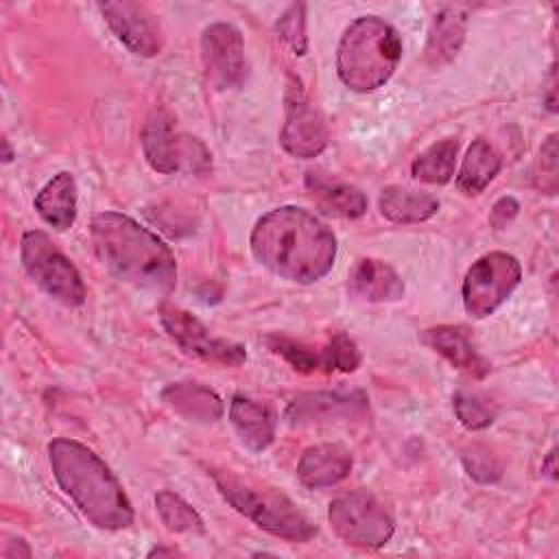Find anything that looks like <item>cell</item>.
Returning a JSON list of instances; mask_svg holds the SVG:
<instances>
[{
    "label": "cell",
    "instance_id": "obj_35",
    "mask_svg": "<svg viewBox=\"0 0 559 559\" xmlns=\"http://www.w3.org/2000/svg\"><path fill=\"white\" fill-rule=\"evenodd\" d=\"M2 146H4V157H2V159H4V162H11V159H13V151H11L9 140H7V138L2 140Z\"/></svg>",
    "mask_w": 559,
    "mask_h": 559
},
{
    "label": "cell",
    "instance_id": "obj_30",
    "mask_svg": "<svg viewBox=\"0 0 559 559\" xmlns=\"http://www.w3.org/2000/svg\"><path fill=\"white\" fill-rule=\"evenodd\" d=\"M463 465L467 469V474L478 480V483H496L502 476V467L496 461V456L483 448V445H472L465 454H463Z\"/></svg>",
    "mask_w": 559,
    "mask_h": 559
},
{
    "label": "cell",
    "instance_id": "obj_25",
    "mask_svg": "<svg viewBox=\"0 0 559 559\" xmlns=\"http://www.w3.org/2000/svg\"><path fill=\"white\" fill-rule=\"evenodd\" d=\"M500 155L496 153V148L478 138L469 144L463 162H461V168H459V175H456V186L463 194L467 197H474V194H480L493 179L496 175L500 173Z\"/></svg>",
    "mask_w": 559,
    "mask_h": 559
},
{
    "label": "cell",
    "instance_id": "obj_12",
    "mask_svg": "<svg viewBox=\"0 0 559 559\" xmlns=\"http://www.w3.org/2000/svg\"><path fill=\"white\" fill-rule=\"evenodd\" d=\"M269 349L282 356L295 371L314 373V371H356L360 365L358 345L343 332H336L325 345L312 347L280 334H271L264 338Z\"/></svg>",
    "mask_w": 559,
    "mask_h": 559
},
{
    "label": "cell",
    "instance_id": "obj_28",
    "mask_svg": "<svg viewBox=\"0 0 559 559\" xmlns=\"http://www.w3.org/2000/svg\"><path fill=\"white\" fill-rule=\"evenodd\" d=\"M277 37L284 41V46L290 48L297 57L306 55L308 50V35H306V4L295 2L290 4L275 24Z\"/></svg>",
    "mask_w": 559,
    "mask_h": 559
},
{
    "label": "cell",
    "instance_id": "obj_7",
    "mask_svg": "<svg viewBox=\"0 0 559 559\" xmlns=\"http://www.w3.org/2000/svg\"><path fill=\"white\" fill-rule=\"evenodd\" d=\"M142 151L148 166L157 173H194L212 168V155L203 142L177 131L166 109H155L142 129Z\"/></svg>",
    "mask_w": 559,
    "mask_h": 559
},
{
    "label": "cell",
    "instance_id": "obj_10",
    "mask_svg": "<svg viewBox=\"0 0 559 559\" xmlns=\"http://www.w3.org/2000/svg\"><path fill=\"white\" fill-rule=\"evenodd\" d=\"M159 323L177 347L192 358L225 367H240L247 360V352L240 343L214 336L194 314L183 308L164 304L159 308Z\"/></svg>",
    "mask_w": 559,
    "mask_h": 559
},
{
    "label": "cell",
    "instance_id": "obj_34",
    "mask_svg": "<svg viewBox=\"0 0 559 559\" xmlns=\"http://www.w3.org/2000/svg\"><path fill=\"white\" fill-rule=\"evenodd\" d=\"M15 555H17V557H31V548L26 546V542L20 539L17 546H15V542H11V548L4 550V557H7V559H11V557H15Z\"/></svg>",
    "mask_w": 559,
    "mask_h": 559
},
{
    "label": "cell",
    "instance_id": "obj_26",
    "mask_svg": "<svg viewBox=\"0 0 559 559\" xmlns=\"http://www.w3.org/2000/svg\"><path fill=\"white\" fill-rule=\"evenodd\" d=\"M456 153H459V142L454 138H443V140L430 144L428 148H424L413 159L411 175L417 181L432 183V186H443L454 175Z\"/></svg>",
    "mask_w": 559,
    "mask_h": 559
},
{
    "label": "cell",
    "instance_id": "obj_6",
    "mask_svg": "<svg viewBox=\"0 0 559 559\" xmlns=\"http://www.w3.org/2000/svg\"><path fill=\"white\" fill-rule=\"evenodd\" d=\"M20 258L28 277L55 301L63 306H81L85 301V284L72 260L39 229L24 231Z\"/></svg>",
    "mask_w": 559,
    "mask_h": 559
},
{
    "label": "cell",
    "instance_id": "obj_8",
    "mask_svg": "<svg viewBox=\"0 0 559 559\" xmlns=\"http://www.w3.org/2000/svg\"><path fill=\"white\" fill-rule=\"evenodd\" d=\"M328 522L345 544L358 548H380L395 533L391 513L362 489L336 496L328 507Z\"/></svg>",
    "mask_w": 559,
    "mask_h": 559
},
{
    "label": "cell",
    "instance_id": "obj_3",
    "mask_svg": "<svg viewBox=\"0 0 559 559\" xmlns=\"http://www.w3.org/2000/svg\"><path fill=\"white\" fill-rule=\"evenodd\" d=\"M52 476L76 509L103 531H122L133 524V507L109 465L74 439H52L48 445Z\"/></svg>",
    "mask_w": 559,
    "mask_h": 559
},
{
    "label": "cell",
    "instance_id": "obj_15",
    "mask_svg": "<svg viewBox=\"0 0 559 559\" xmlns=\"http://www.w3.org/2000/svg\"><path fill=\"white\" fill-rule=\"evenodd\" d=\"M369 413V397L365 391H312L297 395L288 408L290 426L323 424L336 419H358Z\"/></svg>",
    "mask_w": 559,
    "mask_h": 559
},
{
    "label": "cell",
    "instance_id": "obj_22",
    "mask_svg": "<svg viewBox=\"0 0 559 559\" xmlns=\"http://www.w3.org/2000/svg\"><path fill=\"white\" fill-rule=\"evenodd\" d=\"M306 190L325 214L338 218H360L367 212V197L352 183L328 179L321 173H308Z\"/></svg>",
    "mask_w": 559,
    "mask_h": 559
},
{
    "label": "cell",
    "instance_id": "obj_21",
    "mask_svg": "<svg viewBox=\"0 0 559 559\" xmlns=\"http://www.w3.org/2000/svg\"><path fill=\"white\" fill-rule=\"evenodd\" d=\"M465 26L467 17L461 7H445L432 17L424 48V59L430 68H441L459 55L465 41Z\"/></svg>",
    "mask_w": 559,
    "mask_h": 559
},
{
    "label": "cell",
    "instance_id": "obj_16",
    "mask_svg": "<svg viewBox=\"0 0 559 559\" xmlns=\"http://www.w3.org/2000/svg\"><path fill=\"white\" fill-rule=\"evenodd\" d=\"M421 343L443 356L454 369L469 378H485L491 371L489 360L476 349L472 334L465 325H435L419 334Z\"/></svg>",
    "mask_w": 559,
    "mask_h": 559
},
{
    "label": "cell",
    "instance_id": "obj_20",
    "mask_svg": "<svg viewBox=\"0 0 559 559\" xmlns=\"http://www.w3.org/2000/svg\"><path fill=\"white\" fill-rule=\"evenodd\" d=\"M162 402L183 419L199 424H212L221 419L225 411L223 400L212 389L190 380L170 382L162 391Z\"/></svg>",
    "mask_w": 559,
    "mask_h": 559
},
{
    "label": "cell",
    "instance_id": "obj_9",
    "mask_svg": "<svg viewBox=\"0 0 559 559\" xmlns=\"http://www.w3.org/2000/svg\"><path fill=\"white\" fill-rule=\"evenodd\" d=\"M522 266L515 255L507 251H491L480 255L465 273L461 295L463 308L472 319L493 314L504 299L518 288Z\"/></svg>",
    "mask_w": 559,
    "mask_h": 559
},
{
    "label": "cell",
    "instance_id": "obj_2",
    "mask_svg": "<svg viewBox=\"0 0 559 559\" xmlns=\"http://www.w3.org/2000/svg\"><path fill=\"white\" fill-rule=\"evenodd\" d=\"M92 242L103 266L120 282L155 293H170L177 284V262L168 245L122 212L92 216Z\"/></svg>",
    "mask_w": 559,
    "mask_h": 559
},
{
    "label": "cell",
    "instance_id": "obj_33",
    "mask_svg": "<svg viewBox=\"0 0 559 559\" xmlns=\"http://www.w3.org/2000/svg\"><path fill=\"white\" fill-rule=\"evenodd\" d=\"M542 474L548 476L550 480L557 478V465H555V450H550L542 463Z\"/></svg>",
    "mask_w": 559,
    "mask_h": 559
},
{
    "label": "cell",
    "instance_id": "obj_17",
    "mask_svg": "<svg viewBox=\"0 0 559 559\" xmlns=\"http://www.w3.org/2000/svg\"><path fill=\"white\" fill-rule=\"evenodd\" d=\"M352 472V454L338 443H317L304 450L297 463V478L308 489L338 485Z\"/></svg>",
    "mask_w": 559,
    "mask_h": 559
},
{
    "label": "cell",
    "instance_id": "obj_29",
    "mask_svg": "<svg viewBox=\"0 0 559 559\" xmlns=\"http://www.w3.org/2000/svg\"><path fill=\"white\" fill-rule=\"evenodd\" d=\"M452 406L456 413V419L467 428V430H483L487 426H491L496 411L478 395L474 393H465V391H456L452 397Z\"/></svg>",
    "mask_w": 559,
    "mask_h": 559
},
{
    "label": "cell",
    "instance_id": "obj_13",
    "mask_svg": "<svg viewBox=\"0 0 559 559\" xmlns=\"http://www.w3.org/2000/svg\"><path fill=\"white\" fill-rule=\"evenodd\" d=\"M201 63L214 90H236L245 83V41L236 26L227 22L210 24L201 35Z\"/></svg>",
    "mask_w": 559,
    "mask_h": 559
},
{
    "label": "cell",
    "instance_id": "obj_1",
    "mask_svg": "<svg viewBox=\"0 0 559 559\" xmlns=\"http://www.w3.org/2000/svg\"><path fill=\"white\" fill-rule=\"evenodd\" d=\"M249 247L264 269L295 284L319 282L336 258L334 231L297 205H282L260 216Z\"/></svg>",
    "mask_w": 559,
    "mask_h": 559
},
{
    "label": "cell",
    "instance_id": "obj_36",
    "mask_svg": "<svg viewBox=\"0 0 559 559\" xmlns=\"http://www.w3.org/2000/svg\"><path fill=\"white\" fill-rule=\"evenodd\" d=\"M155 555H175V550H168V548H153L148 552V557H155Z\"/></svg>",
    "mask_w": 559,
    "mask_h": 559
},
{
    "label": "cell",
    "instance_id": "obj_5",
    "mask_svg": "<svg viewBox=\"0 0 559 559\" xmlns=\"http://www.w3.org/2000/svg\"><path fill=\"white\" fill-rule=\"evenodd\" d=\"M212 478L221 496L262 531L286 542H308L314 537V524L282 491L231 472H212Z\"/></svg>",
    "mask_w": 559,
    "mask_h": 559
},
{
    "label": "cell",
    "instance_id": "obj_27",
    "mask_svg": "<svg viewBox=\"0 0 559 559\" xmlns=\"http://www.w3.org/2000/svg\"><path fill=\"white\" fill-rule=\"evenodd\" d=\"M155 509L162 524L173 533H197L203 531V520L192 504L181 496L164 489L155 496Z\"/></svg>",
    "mask_w": 559,
    "mask_h": 559
},
{
    "label": "cell",
    "instance_id": "obj_4",
    "mask_svg": "<svg viewBox=\"0 0 559 559\" xmlns=\"http://www.w3.org/2000/svg\"><path fill=\"white\" fill-rule=\"evenodd\" d=\"M400 59L397 31L378 15H362L345 28L338 41L336 72L345 87L373 92L393 76Z\"/></svg>",
    "mask_w": 559,
    "mask_h": 559
},
{
    "label": "cell",
    "instance_id": "obj_18",
    "mask_svg": "<svg viewBox=\"0 0 559 559\" xmlns=\"http://www.w3.org/2000/svg\"><path fill=\"white\" fill-rule=\"evenodd\" d=\"M347 290L352 297L360 301L384 304L404 297V282L397 275V271L386 262L365 258L352 269L347 277Z\"/></svg>",
    "mask_w": 559,
    "mask_h": 559
},
{
    "label": "cell",
    "instance_id": "obj_23",
    "mask_svg": "<svg viewBox=\"0 0 559 559\" xmlns=\"http://www.w3.org/2000/svg\"><path fill=\"white\" fill-rule=\"evenodd\" d=\"M37 214L55 229L72 227L76 218V181L72 173H57L33 201Z\"/></svg>",
    "mask_w": 559,
    "mask_h": 559
},
{
    "label": "cell",
    "instance_id": "obj_24",
    "mask_svg": "<svg viewBox=\"0 0 559 559\" xmlns=\"http://www.w3.org/2000/svg\"><path fill=\"white\" fill-rule=\"evenodd\" d=\"M378 207L391 223H421L437 214L439 201L428 192L386 186L378 197Z\"/></svg>",
    "mask_w": 559,
    "mask_h": 559
},
{
    "label": "cell",
    "instance_id": "obj_11",
    "mask_svg": "<svg viewBox=\"0 0 559 559\" xmlns=\"http://www.w3.org/2000/svg\"><path fill=\"white\" fill-rule=\"evenodd\" d=\"M286 116L280 131L282 148L299 159L317 157L328 146V127L321 111L308 100L299 79L290 76L286 87Z\"/></svg>",
    "mask_w": 559,
    "mask_h": 559
},
{
    "label": "cell",
    "instance_id": "obj_19",
    "mask_svg": "<svg viewBox=\"0 0 559 559\" xmlns=\"http://www.w3.org/2000/svg\"><path fill=\"white\" fill-rule=\"evenodd\" d=\"M229 421L242 445L251 452L266 450L275 439V415L266 404L247 395H234L229 404Z\"/></svg>",
    "mask_w": 559,
    "mask_h": 559
},
{
    "label": "cell",
    "instance_id": "obj_32",
    "mask_svg": "<svg viewBox=\"0 0 559 559\" xmlns=\"http://www.w3.org/2000/svg\"><path fill=\"white\" fill-rule=\"evenodd\" d=\"M518 210H520V203L513 199V197H500L491 212H489V223L493 229H504L515 216H518Z\"/></svg>",
    "mask_w": 559,
    "mask_h": 559
},
{
    "label": "cell",
    "instance_id": "obj_31",
    "mask_svg": "<svg viewBox=\"0 0 559 559\" xmlns=\"http://www.w3.org/2000/svg\"><path fill=\"white\" fill-rule=\"evenodd\" d=\"M557 173H559V162H557V135L550 133L546 142L539 148V162H537V188L546 194L557 192Z\"/></svg>",
    "mask_w": 559,
    "mask_h": 559
},
{
    "label": "cell",
    "instance_id": "obj_14",
    "mask_svg": "<svg viewBox=\"0 0 559 559\" xmlns=\"http://www.w3.org/2000/svg\"><path fill=\"white\" fill-rule=\"evenodd\" d=\"M98 11L111 33L138 57H155L162 50V31L155 15L140 2H100Z\"/></svg>",
    "mask_w": 559,
    "mask_h": 559
}]
</instances>
